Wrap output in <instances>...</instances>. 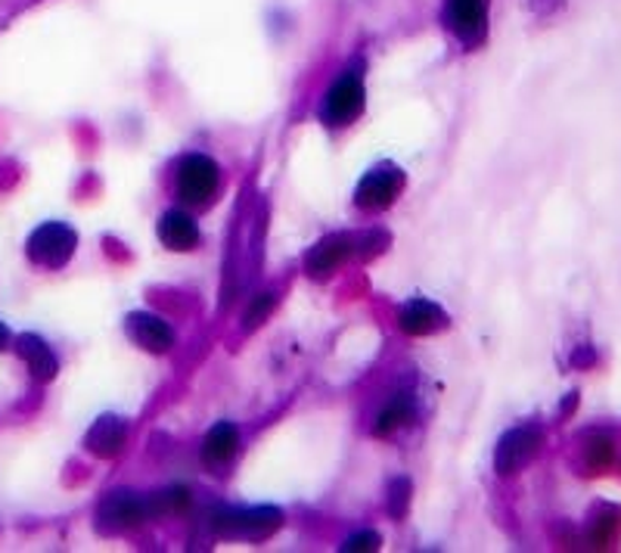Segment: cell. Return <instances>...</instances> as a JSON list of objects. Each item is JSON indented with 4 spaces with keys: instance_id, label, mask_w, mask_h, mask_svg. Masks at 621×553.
Listing matches in <instances>:
<instances>
[{
    "instance_id": "3957f363",
    "label": "cell",
    "mask_w": 621,
    "mask_h": 553,
    "mask_svg": "<svg viewBox=\"0 0 621 553\" xmlns=\"http://www.w3.org/2000/svg\"><path fill=\"white\" fill-rule=\"evenodd\" d=\"M544 445V429L534 426V423H525V426H516L510 433L503 435L501 445H497V454H494V466L501 476H513L519 470L532 464L538 457V451Z\"/></svg>"
},
{
    "instance_id": "2e32d148",
    "label": "cell",
    "mask_w": 621,
    "mask_h": 553,
    "mask_svg": "<svg viewBox=\"0 0 621 553\" xmlns=\"http://www.w3.org/2000/svg\"><path fill=\"white\" fill-rule=\"evenodd\" d=\"M411 419V398H395V402L383 407V414L376 417V426H373V433L385 438V435H392L398 426H404Z\"/></svg>"
},
{
    "instance_id": "7a4b0ae2",
    "label": "cell",
    "mask_w": 621,
    "mask_h": 553,
    "mask_svg": "<svg viewBox=\"0 0 621 553\" xmlns=\"http://www.w3.org/2000/svg\"><path fill=\"white\" fill-rule=\"evenodd\" d=\"M280 510L274 507H252V510H218L211 516L215 532L224 539H267L270 532L280 529Z\"/></svg>"
},
{
    "instance_id": "8fae6325",
    "label": "cell",
    "mask_w": 621,
    "mask_h": 553,
    "mask_svg": "<svg viewBox=\"0 0 621 553\" xmlns=\"http://www.w3.org/2000/svg\"><path fill=\"white\" fill-rule=\"evenodd\" d=\"M159 239H162L168 249H175V253H187V249H193L199 243V225H196V218H193L190 211H165L162 218H159Z\"/></svg>"
},
{
    "instance_id": "ffe728a7",
    "label": "cell",
    "mask_w": 621,
    "mask_h": 553,
    "mask_svg": "<svg viewBox=\"0 0 621 553\" xmlns=\"http://www.w3.org/2000/svg\"><path fill=\"white\" fill-rule=\"evenodd\" d=\"M588 457H591L593 466H607L609 457H612V445H609L607 438H597V442H591V451H588Z\"/></svg>"
},
{
    "instance_id": "30bf717a",
    "label": "cell",
    "mask_w": 621,
    "mask_h": 553,
    "mask_svg": "<svg viewBox=\"0 0 621 553\" xmlns=\"http://www.w3.org/2000/svg\"><path fill=\"white\" fill-rule=\"evenodd\" d=\"M348 255H352V239L333 234V237L321 239V243H317V246L305 255V268H308L310 277L324 280V277H329L333 270L339 268Z\"/></svg>"
},
{
    "instance_id": "e0dca14e",
    "label": "cell",
    "mask_w": 621,
    "mask_h": 553,
    "mask_svg": "<svg viewBox=\"0 0 621 553\" xmlns=\"http://www.w3.org/2000/svg\"><path fill=\"white\" fill-rule=\"evenodd\" d=\"M407 504H411V482L404 476L392 478L388 482V513L401 520L404 513H407Z\"/></svg>"
},
{
    "instance_id": "9a60e30c",
    "label": "cell",
    "mask_w": 621,
    "mask_h": 553,
    "mask_svg": "<svg viewBox=\"0 0 621 553\" xmlns=\"http://www.w3.org/2000/svg\"><path fill=\"white\" fill-rule=\"evenodd\" d=\"M239 448V435L234 423H218L215 429H208L206 442H203V464L221 466L227 464Z\"/></svg>"
},
{
    "instance_id": "4fadbf2b",
    "label": "cell",
    "mask_w": 621,
    "mask_h": 553,
    "mask_svg": "<svg viewBox=\"0 0 621 553\" xmlns=\"http://www.w3.org/2000/svg\"><path fill=\"white\" fill-rule=\"evenodd\" d=\"M125 438H128V429H125V423L119 417H112V414H106L100 417L93 426H90L88 438H85V445H88L90 454H97V457H116L121 454L125 448Z\"/></svg>"
},
{
    "instance_id": "5b68a950",
    "label": "cell",
    "mask_w": 621,
    "mask_h": 553,
    "mask_svg": "<svg viewBox=\"0 0 621 553\" xmlns=\"http://www.w3.org/2000/svg\"><path fill=\"white\" fill-rule=\"evenodd\" d=\"M444 22L463 47H479L489 31V7L485 0H447Z\"/></svg>"
},
{
    "instance_id": "ba28073f",
    "label": "cell",
    "mask_w": 621,
    "mask_h": 553,
    "mask_svg": "<svg viewBox=\"0 0 621 553\" xmlns=\"http://www.w3.org/2000/svg\"><path fill=\"white\" fill-rule=\"evenodd\" d=\"M364 109V85L357 76H342L333 81V88L326 90L324 100V119L329 125H348L355 121Z\"/></svg>"
},
{
    "instance_id": "d6986e66",
    "label": "cell",
    "mask_w": 621,
    "mask_h": 553,
    "mask_svg": "<svg viewBox=\"0 0 621 553\" xmlns=\"http://www.w3.org/2000/svg\"><path fill=\"white\" fill-rule=\"evenodd\" d=\"M379 547V535L376 532H361L345 541V551H376Z\"/></svg>"
},
{
    "instance_id": "277c9868",
    "label": "cell",
    "mask_w": 621,
    "mask_h": 553,
    "mask_svg": "<svg viewBox=\"0 0 621 553\" xmlns=\"http://www.w3.org/2000/svg\"><path fill=\"white\" fill-rule=\"evenodd\" d=\"M159 507H156V494L152 497H140L134 492H112L106 494V501L100 504V529L106 532H116V529H131V525L147 523L149 516H156Z\"/></svg>"
},
{
    "instance_id": "44dd1931",
    "label": "cell",
    "mask_w": 621,
    "mask_h": 553,
    "mask_svg": "<svg viewBox=\"0 0 621 553\" xmlns=\"http://www.w3.org/2000/svg\"><path fill=\"white\" fill-rule=\"evenodd\" d=\"M7 339H10V333H7V327H3V324H0V348H3V345H7Z\"/></svg>"
},
{
    "instance_id": "6da1fadb",
    "label": "cell",
    "mask_w": 621,
    "mask_h": 553,
    "mask_svg": "<svg viewBox=\"0 0 621 553\" xmlns=\"http://www.w3.org/2000/svg\"><path fill=\"white\" fill-rule=\"evenodd\" d=\"M75 249H78V237H75L72 227L62 225V221H47V225L38 227L29 237V246H26L31 261L38 268L50 270H57L66 261H72Z\"/></svg>"
},
{
    "instance_id": "ac0fdd59",
    "label": "cell",
    "mask_w": 621,
    "mask_h": 553,
    "mask_svg": "<svg viewBox=\"0 0 621 553\" xmlns=\"http://www.w3.org/2000/svg\"><path fill=\"white\" fill-rule=\"evenodd\" d=\"M274 305H277V296H274V293H262L258 299L252 302L249 312H246V329L258 327V324L274 312Z\"/></svg>"
},
{
    "instance_id": "8992f818",
    "label": "cell",
    "mask_w": 621,
    "mask_h": 553,
    "mask_svg": "<svg viewBox=\"0 0 621 553\" xmlns=\"http://www.w3.org/2000/svg\"><path fill=\"white\" fill-rule=\"evenodd\" d=\"M218 165L211 162L203 152H193L184 162L178 165V196L190 206L208 203L211 194L218 190Z\"/></svg>"
},
{
    "instance_id": "52a82bcc",
    "label": "cell",
    "mask_w": 621,
    "mask_h": 553,
    "mask_svg": "<svg viewBox=\"0 0 621 553\" xmlns=\"http://www.w3.org/2000/svg\"><path fill=\"white\" fill-rule=\"evenodd\" d=\"M401 187H404V180H401V171L395 165H376V168L367 171L364 180L357 184L355 203L361 209L383 211L398 199Z\"/></svg>"
},
{
    "instance_id": "5bb4252c",
    "label": "cell",
    "mask_w": 621,
    "mask_h": 553,
    "mask_svg": "<svg viewBox=\"0 0 621 553\" xmlns=\"http://www.w3.org/2000/svg\"><path fill=\"white\" fill-rule=\"evenodd\" d=\"M401 329L407 333V336H430L435 329H442L447 324V317L444 312L430 299H414L407 302L404 308H401Z\"/></svg>"
},
{
    "instance_id": "7c38bea8",
    "label": "cell",
    "mask_w": 621,
    "mask_h": 553,
    "mask_svg": "<svg viewBox=\"0 0 621 553\" xmlns=\"http://www.w3.org/2000/svg\"><path fill=\"white\" fill-rule=\"evenodd\" d=\"M16 352H19V358L29 364L31 376L38 383H50L57 376V371H60V361H57V355L50 352V345L41 336H31V333L19 336L16 339Z\"/></svg>"
},
{
    "instance_id": "9c48e42d",
    "label": "cell",
    "mask_w": 621,
    "mask_h": 553,
    "mask_svg": "<svg viewBox=\"0 0 621 553\" xmlns=\"http://www.w3.org/2000/svg\"><path fill=\"white\" fill-rule=\"evenodd\" d=\"M128 336L140 348H147L152 355H162L175 345V333L165 324L159 315H149V312H137V315L128 317Z\"/></svg>"
}]
</instances>
